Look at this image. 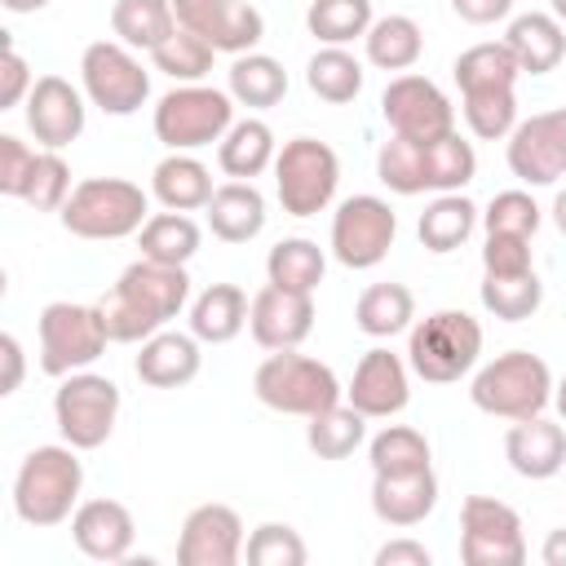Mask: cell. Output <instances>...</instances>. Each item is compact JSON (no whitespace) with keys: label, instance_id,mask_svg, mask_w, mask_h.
Masks as SVG:
<instances>
[{"label":"cell","instance_id":"cell-58","mask_svg":"<svg viewBox=\"0 0 566 566\" xmlns=\"http://www.w3.org/2000/svg\"><path fill=\"white\" fill-rule=\"evenodd\" d=\"M553 407H557V416L566 420V376H562V380L553 385Z\"/></svg>","mask_w":566,"mask_h":566},{"label":"cell","instance_id":"cell-19","mask_svg":"<svg viewBox=\"0 0 566 566\" xmlns=\"http://www.w3.org/2000/svg\"><path fill=\"white\" fill-rule=\"evenodd\" d=\"M248 332L261 349H296L314 332V296L310 292H287L265 283L252 296L248 310Z\"/></svg>","mask_w":566,"mask_h":566},{"label":"cell","instance_id":"cell-3","mask_svg":"<svg viewBox=\"0 0 566 566\" xmlns=\"http://www.w3.org/2000/svg\"><path fill=\"white\" fill-rule=\"evenodd\" d=\"M469 398L486 416L531 420V416H544V407L553 402V371L539 354L509 349V354H495L486 367H478Z\"/></svg>","mask_w":566,"mask_h":566},{"label":"cell","instance_id":"cell-22","mask_svg":"<svg viewBox=\"0 0 566 566\" xmlns=\"http://www.w3.org/2000/svg\"><path fill=\"white\" fill-rule=\"evenodd\" d=\"M133 513L119 500H84L71 513V539L93 562H124L133 548Z\"/></svg>","mask_w":566,"mask_h":566},{"label":"cell","instance_id":"cell-55","mask_svg":"<svg viewBox=\"0 0 566 566\" xmlns=\"http://www.w3.org/2000/svg\"><path fill=\"white\" fill-rule=\"evenodd\" d=\"M539 562L544 566H566V531H548V539L539 548Z\"/></svg>","mask_w":566,"mask_h":566},{"label":"cell","instance_id":"cell-26","mask_svg":"<svg viewBox=\"0 0 566 566\" xmlns=\"http://www.w3.org/2000/svg\"><path fill=\"white\" fill-rule=\"evenodd\" d=\"M208 230L221 243H248L265 230V195L252 181H226L208 199Z\"/></svg>","mask_w":566,"mask_h":566},{"label":"cell","instance_id":"cell-45","mask_svg":"<svg viewBox=\"0 0 566 566\" xmlns=\"http://www.w3.org/2000/svg\"><path fill=\"white\" fill-rule=\"evenodd\" d=\"M212 57H217V49H212L208 40H199L195 31H186V27H177V31L150 53L155 71H164V75L177 80V84H199V80L212 71Z\"/></svg>","mask_w":566,"mask_h":566},{"label":"cell","instance_id":"cell-47","mask_svg":"<svg viewBox=\"0 0 566 566\" xmlns=\"http://www.w3.org/2000/svg\"><path fill=\"white\" fill-rule=\"evenodd\" d=\"M71 168L57 150H40L35 155V168H31V181H27V203L35 212H62V203L71 199Z\"/></svg>","mask_w":566,"mask_h":566},{"label":"cell","instance_id":"cell-23","mask_svg":"<svg viewBox=\"0 0 566 566\" xmlns=\"http://www.w3.org/2000/svg\"><path fill=\"white\" fill-rule=\"evenodd\" d=\"M203 354L195 332H155L142 340V354L133 358V371L150 389H181L199 376Z\"/></svg>","mask_w":566,"mask_h":566},{"label":"cell","instance_id":"cell-34","mask_svg":"<svg viewBox=\"0 0 566 566\" xmlns=\"http://www.w3.org/2000/svg\"><path fill=\"white\" fill-rule=\"evenodd\" d=\"M478 203L473 199H464L460 190H451V195H438L424 212H420V221H416V234H420V243L429 248V252H455L469 234H473V226H478Z\"/></svg>","mask_w":566,"mask_h":566},{"label":"cell","instance_id":"cell-37","mask_svg":"<svg viewBox=\"0 0 566 566\" xmlns=\"http://www.w3.org/2000/svg\"><path fill=\"white\" fill-rule=\"evenodd\" d=\"M199 226L190 212H150L146 226L137 230V248L142 256L159 261V265H186L195 252H199Z\"/></svg>","mask_w":566,"mask_h":566},{"label":"cell","instance_id":"cell-42","mask_svg":"<svg viewBox=\"0 0 566 566\" xmlns=\"http://www.w3.org/2000/svg\"><path fill=\"white\" fill-rule=\"evenodd\" d=\"M451 75H455L460 93H469V88H495V84H517L522 66H517V57L509 53V44H504V40H482V44L464 49V53H460V57L451 62Z\"/></svg>","mask_w":566,"mask_h":566},{"label":"cell","instance_id":"cell-10","mask_svg":"<svg viewBox=\"0 0 566 566\" xmlns=\"http://www.w3.org/2000/svg\"><path fill=\"white\" fill-rule=\"evenodd\" d=\"M53 420L62 442H71L75 451H97L119 420V385L111 376L97 371H71L62 376L57 394H53Z\"/></svg>","mask_w":566,"mask_h":566},{"label":"cell","instance_id":"cell-29","mask_svg":"<svg viewBox=\"0 0 566 566\" xmlns=\"http://www.w3.org/2000/svg\"><path fill=\"white\" fill-rule=\"evenodd\" d=\"M274 155H279V146H274V133L265 119H234L230 133L217 142V164L234 181L261 177L265 168H274Z\"/></svg>","mask_w":566,"mask_h":566},{"label":"cell","instance_id":"cell-15","mask_svg":"<svg viewBox=\"0 0 566 566\" xmlns=\"http://www.w3.org/2000/svg\"><path fill=\"white\" fill-rule=\"evenodd\" d=\"M177 27L208 40L217 53H252L265 35V18L248 0H172Z\"/></svg>","mask_w":566,"mask_h":566},{"label":"cell","instance_id":"cell-40","mask_svg":"<svg viewBox=\"0 0 566 566\" xmlns=\"http://www.w3.org/2000/svg\"><path fill=\"white\" fill-rule=\"evenodd\" d=\"M478 296H482V310L495 314L500 323H522L539 310L544 283H539L535 270H526V274H482Z\"/></svg>","mask_w":566,"mask_h":566},{"label":"cell","instance_id":"cell-9","mask_svg":"<svg viewBox=\"0 0 566 566\" xmlns=\"http://www.w3.org/2000/svg\"><path fill=\"white\" fill-rule=\"evenodd\" d=\"M340 159L318 137H292L274 155V190L287 217H314L336 199Z\"/></svg>","mask_w":566,"mask_h":566},{"label":"cell","instance_id":"cell-51","mask_svg":"<svg viewBox=\"0 0 566 566\" xmlns=\"http://www.w3.org/2000/svg\"><path fill=\"white\" fill-rule=\"evenodd\" d=\"M35 88L31 71H27V57L4 40V62H0V111H13L18 102H27V93Z\"/></svg>","mask_w":566,"mask_h":566},{"label":"cell","instance_id":"cell-16","mask_svg":"<svg viewBox=\"0 0 566 566\" xmlns=\"http://www.w3.org/2000/svg\"><path fill=\"white\" fill-rule=\"evenodd\" d=\"M509 172L526 186H553L566 177V106L539 111L509 133Z\"/></svg>","mask_w":566,"mask_h":566},{"label":"cell","instance_id":"cell-2","mask_svg":"<svg viewBox=\"0 0 566 566\" xmlns=\"http://www.w3.org/2000/svg\"><path fill=\"white\" fill-rule=\"evenodd\" d=\"M80 486H84V464H80V455H75L71 442L35 447L18 464V478H13V513L27 526H35V531L62 526L80 509Z\"/></svg>","mask_w":566,"mask_h":566},{"label":"cell","instance_id":"cell-57","mask_svg":"<svg viewBox=\"0 0 566 566\" xmlns=\"http://www.w3.org/2000/svg\"><path fill=\"white\" fill-rule=\"evenodd\" d=\"M553 226L566 234V190H557V199H553Z\"/></svg>","mask_w":566,"mask_h":566},{"label":"cell","instance_id":"cell-46","mask_svg":"<svg viewBox=\"0 0 566 566\" xmlns=\"http://www.w3.org/2000/svg\"><path fill=\"white\" fill-rule=\"evenodd\" d=\"M243 557L252 566H305L310 548L301 539V531H292L287 522H261L248 544H243Z\"/></svg>","mask_w":566,"mask_h":566},{"label":"cell","instance_id":"cell-17","mask_svg":"<svg viewBox=\"0 0 566 566\" xmlns=\"http://www.w3.org/2000/svg\"><path fill=\"white\" fill-rule=\"evenodd\" d=\"M243 517L230 504H199L186 513L177 535L181 566H234L243 557Z\"/></svg>","mask_w":566,"mask_h":566},{"label":"cell","instance_id":"cell-20","mask_svg":"<svg viewBox=\"0 0 566 566\" xmlns=\"http://www.w3.org/2000/svg\"><path fill=\"white\" fill-rule=\"evenodd\" d=\"M349 407H358L367 420H389L407 407L411 398V385H407V363L398 354H389L385 345L367 349L354 367V380L345 389Z\"/></svg>","mask_w":566,"mask_h":566},{"label":"cell","instance_id":"cell-24","mask_svg":"<svg viewBox=\"0 0 566 566\" xmlns=\"http://www.w3.org/2000/svg\"><path fill=\"white\" fill-rule=\"evenodd\" d=\"M438 509V478L433 469L420 473H376L371 478V513L385 526H420Z\"/></svg>","mask_w":566,"mask_h":566},{"label":"cell","instance_id":"cell-5","mask_svg":"<svg viewBox=\"0 0 566 566\" xmlns=\"http://www.w3.org/2000/svg\"><path fill=\"white\" fill-rule=\"evenodd\" d=\"M482 354V323L464 310H433L411 327L407 367L429 385H451L478 367Z\"/></svg>","mask_w":566,"mask_h":566},{"label":"cell","instance_id":"cell-33","mask_svg":"<svg viewBox=\"0 0 566 566\" xmlns=\"http://www.w3.org/2000/svg\"><path fill=\"white\" fill-rule=\"evenodd\" d=\"M230 97L248 111L279 106L287 97V71L270 53H239L230 62Z\"/></svg>","mask_w":566,"mask_h":566},{"label":"cell","instance_id":"cell-21","mask_svg":"<svg viewBox=\"0 0 566 566\" xmlns=\"http://www.w3.org/2000/svg\"><path fill=\"white\" fill-rule=\"evenodd\" d=\"M504 460L517 478L548 482L566 469V429L544 420V416L513 420L509 433H504Z\"/></svg>","mask_w":566,"mask_h":566},{"label":"cell","instance_id":"cell-7","mask_svg":"<svg viewBox=\"0 0 566 566\" xmlns=\"http://www.w3.org/2000/svg\"><path fill=\"white\" fill-rule=\"evenodd\" d=\"M234 124V97L230 88L212 84H177L155 102V137L168 150H199L230 133Z\"/></svg>","mask_w":566,"mask_h":566},{"label":"cell","instance_id":"cell-25","mask_svg":"<svg viewBox=\"0 0 566 566\" xmlns=\"http://www.w3.org/2000/svg\"><path fill=\"white\" fill-rule=\"evenodd\" d=\"M504 44L517 57L522 75H548L566 57V27L553 13H517L504 31Z\"/></svg>","mask_w":566,"mask_h":566},{"label":"cell","instance_id":"cell-11","mask_svg":"<svg viewBox=\"0 0 566 566\" xmlns=\"http://www.w3.org/2000/svg\"><path fill=\"white\" fill-rule=\"evenodd\" d=\"M84 97L106 115H137L150 97V71L119 40H93L80 57Z\"/></svg>","mask_w":566,"mask_h":566},{"label":"cell","instance_id":"cell-48","mask_svg":"<svg viewBox=\"0 0 566 566\" xmlns=\"http://www.w3.org/2000/svg\"><path fill=\"white\" fill-rule=\"evenodd\" d=\"M539 221H544V212L526 190H500L482 212L486 234H526V239H535Z\"/></svg>","mask_w":566,"mask_h":566},{"label":"cell","instance_id":"cell-59","mask_svg":"<svg viewBox=\"0 0 566 566\" xmlns=\"http://www.w3.org/2000/svg\"><path fill=\"white\" fill-rule=\"evenodd\" d=\"M548 9H553V18L566 27V0H548Z\"/></svg>","mask_w":566,"mask_h":566},{"label":"cell","instance_id":"cell-56","mask_svg":"<svg viewBox=\"0 0 566 566\" xmlns=\"http://www.w3.org/2000/svg\"><path fill=\"white\" fill-rule=\"evenodd\" d=\"M0 4H4L9 13H40L49 0H0Z\"/></svg>","mask_w":566,"mask_h":566},{"label":"cell","instance_id":"cell-8","mask_svg":"<svg viewBox=\"0 0 566 566\" xmlns=\"http://www.w3.org/2000/svg\"><path fill=\"white\" fill-rule=\"evenodd\" d=\"M35 332H40V371L53 380L93 367L111 345L97 305H75V301H49L40 310Z\"/></svg>","mask_w":566,"mask_h":566},{"label":"cell","instance_id":"cell-54","mask_svg":"<svg viewBox=\"0 0 566 566\" xmlns=\"http://www.w3.org/2000/svg\"><path fill=\"white\" fill-rule=\"evenodd\" d=\"M0 354H4V385H0V394H13L18 385H22V340L13 336V332H4L0 336Z\"/></svg>","mask_w":566,"mask_h":566},{"label":"cell","instance_id":"cell-14","mask_svg":"<svg viewBox=\"0 0 566 566\" xmlns=\"http://www.w3.org/2000/svg\"><path fill=\"white\" fill-rule=\"evenodd\" d=\"M380 115L394 137L407 142H438L455 133V106L429 75H394L380 93Z\"/></svg>","mask_w":566,"mask_h":566},{"label":"cell","instance_id":"cell-50","mask_svg":"<svg viewBox=\"0 0 566 566\" xmlns=\"http://www.w3.org/2000/svg\"><path fill=\"white\" fill-rule=\"evenodd\" d=\"M482 270L486 274H526V270H535L531 265V239L526 234H486Z\"/></svg>","mask_w":566,"mask_h":566},{"label":"cell","instance_id":"cell-52","mask_svg":"<svg viewBox=\"0 0 566 566\" xmlns=\"http://www.w3.org/2000/svg\"><path fill=\"white\" fill-rule=\"evenodd\" d=\"M429 562H433V553L416 539H389L376 548V566H429Z\"/></svg>","mask_w":566,"mask_h":566},{"label":"cell","instance_id":"cell-13","mask_svg":"<svg viewBox=\"0 0 566 566\" xmlns=\"http://www.w3.org/2000/svg\"><path fill=\"white\" fill-rule=\"evenodd\" d=\"M398 217L380 195H349L332 217V256L345 270H371L389 256Z\"/></svg>","mask_w":566,"mask_h":566},{"label":"cell","instance_id":"cell-41","mask_svg":"<svg viewBox=\"0 0 566 566\" xmlns=\"http://www.w3.org/2000/svg\"><path fill=\"white\" fill-rule=\"evenodd\" d=\"M371 22H376V18H371V0H314V4L305 9L310 35H314L318 44H336V49L363 40V35L371 31Z\"/></svg>","mask_w":566,"mask_h":566},{"label":"cell","instance_id":"cell-43","mask_svg":"<svg viewBox=\"0 0 566 566\" xmlns=\"http://www.w3.org/2000/svg\"><path fill=\"white\" fill-rule=\"evenodd\" d=\"M464 97V124L473 137L482 142H500L517 128V93L513 84H495V88H469Z\"/></svg>","mask_w":566,"mask_h":566},{"label":"cell","instance_id":"cell-30","mask_svg":"<svg viewBox=\"0 0 566 566\" xmlns=\"http://www.w3.org/2000/svg\"><path fill=\"white\" fill-rule=\"evenodd\" d=\"M473 177H478L473 142H464L460 133H447L438 142H420V181H424V190L451 195V190H464Z\"/></svg>","mask_w":566,"mask_h":566},{"label":"cell","instance_id":"cell-18","mask_svg":"<svg viewBox=\"0 0 566 566\" xmlns=\"http://www.w3.org/2000/svg\"><path fill=\"white\" fill-rule=\"evenodd\" d=\"M27 128L44 150H62L84 133V93L62 75H40L27 93Z\"/></svg>","mask_w":566,"mask_h":566},{"label":"cell","instance_id":"cell-39","mask_svg":"<svg viewBox=\"0 0 566 566\" xmlns=\"http://www.w3.org/2000/svg\"><path fill=\"white\" fill-rule=\"evenodd\" d=\"M305 84L318 102H332V106H345L363 93V62L349 53V49H336V44H323L310 66H305Z\"/></svg>","mask_w":566,"mask_h":566},{"label":"cell","instance_id":"cell-31","mask_svg":"<svg viewBox=\"0 0 566 566\" xmlns=\"http://www.w3.org/2000/svg\"><path fill=\"white\" fill-rule=\"evenodd\" d=\"M111 31L119 44L155 53L177 31L172 0H115L111 4Z\"/></svg>","mask_w":566,"mask_h":566},{"label":"cell","instance_id":"cell-32","mask_svg":"<svg viewBox=\"0 0 566 566\" xmlns=\"http://www.w3.org/2000/svg\"><path fill=\"white\" fill-rule=\"evenodd\" d=\"M411 318H416V296L402 283H371V287H363V296L354 305V323L371 340H385V336L407 332Z\"/></svg>","mask_w":566,"mask_h":566},{"label":"cell","instance_id":"cell-27","mask_svg":"<svg viewBox=\"0 0 566 566\" xmlns=\"http://www.w3.org/2000/svg\"><path fill=\"white\" fill-rule=\"evenodd\" d=\"M212 172L190 155V150H172V155H164L159 164H155V172H150V195L164 203V208H172V212H199V208H208V199H212Z\"/></svg>","mask_w":566,"mask_h":566},{"label":"cell","instance_id":"cell-4","mask_svg":"<svg viewBox=\"0 0 566 566\" xmlns=\"http://www.w3.org/2000/svg\"><path fill=\"white\" fill-rule=\"evenodd\" d=\"M62 226L75 239H128L146 226L150 217V199L137 181L128 177H88L71 190V199L62 203Z\"/></svg>","mask_w":566,"mask_h":566},{"label":"cell","instance_id":"cell-35","mask_svg":"<svg viewBox=\"0 0 566 566\" xmlns=\"http://www.w3.org/2000/svg\"><path fill=\"white\" fill-rule=\"evenodd\" d=\"M367 442V416L349 402H336V407H323L310 416L305 424V447L318 455V460H345L354 455L358 447Z\"/></svg>","mask_w":566,"mask_h":566},{"label":"cell","instance_id":"cell-6","mask_svg":"<svg viewBox=\"0 0 566 566\" xmlns=\"http://www.w3.org/2000/svg\"><path fill=\"white\" fill-rule=\"evenodd\" d=\"M252 394L270 411L310 420L314 411L336 407L345 389H340V380H336V371L327 363H318L310 354H296V349H270V358L252 376Z\"/></svg>","mask_w":566,"mask_h":566},{"label":"cell","instance_id":"cell-44","mask_svg":"<svg viewBox=\"0 0 566 566\" xmlns=\"http://www.w3.org/2000/svg\"><path fill=\"white\" fill-rule=\"evenodd\" d=\"M367 460H371V473H420V469H433L429 464V442L411 424H385L367 442Z\"/></svg>","mask_w":566,"mask_h":566},{"label":"cell","instance_id":"cell-36","mask_svg":"<svg viewBox=\"0 0 566 566\" xmlns=\"http://www.w3.org/2000/svg\"><path fill=\"white\" fill-rule=\"evenodd\" d=\"M367 44V62L380 71H411L424 53V35L416 27V18L407 13H385L371 22V31L363 35Z\"/></svg>","mask_w":566,"mask_h":566},{"label":"cell","instance_id":"cell-49","mask_svg":"<svg viewBox=\"0 0 566 566\" xmlns=\"http://www.w3.org/2000/svg\"><path fill=\"white\" fill-rule=\"evenodd\" d=\"M35 155H40V150H31L22 137H13V133L0 137V195H9V199H22V195H27Z\"/></svg>","mask_w":566,"mask_h":566},{"label":"cell","instance_id":"cell-12","mask_svg":"<svg viewBox=\"0 0 566 566\" xmlns=\"http://www.w3.org/2000/svg\"><path fill=\"white\" fill-rule=\"evenodd\" d=\"M460 562L464 566H522L526 539L513 504L495 495H469L460 504Z\"/></svg>","mask_w":566,"mask_h":566},{"label":"cell","instance_id":"cell-28","mask_svg":"<svg viewBox=\"0 0 566 566\" xmlns=\"http://www.w3.org/2000/svg\"><path fill=\"white\" fill-rule=\"evenodd\" d=\"M248 292L239 283H208L195 301H190V332L203 345H226L248 327Z\"/></svg>","mask_w":566,"mask_h":566},{"label":"cell","instance_id":"cell-1","mask_svg":"<svg viewBox=\"0 0 566 566\" xmlns=\"http://www.w3.org/2000/svg\"><path fill=\"white\" fill-rule=\"evenodd\" d=\"M190 301V274L186 265H159L150 256L124 265L115 287L97 301L102 327L115 345H137L155 332H164Z\"/></svg>","mask_w":566,"mask_h":566},{"label":"cell","instance_id":"cell-38","mask_svg":"<svg viewBox=\"0 0 566 566\" xmlns=\"http://www.w3.org/2000/svg\"><path fill=\"white\" fill-rule=\"evenodd\" d=\"M323 270H327L323 248L314 239H301V234L279 239L265 256V279L274 287H287V292H310L314 296V287L323 283Z\"/></svg>","mask_w":566,"mask_h":566},{"label":"cell","instance_id":"cell-53","mask_svg":"<svg viewBox=\"0 0 566 566\" xmlns=\"http://www.w3.org/2000/svg\"><path fill=\"white\" fill-rule=\"evenodd\" d=\"M451 9H455V18H464L473 27H491L513 13V0H451Z\"/></svg>","mask_w":566,"mask_h":566}]
</instances>
